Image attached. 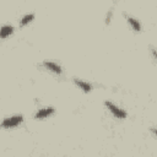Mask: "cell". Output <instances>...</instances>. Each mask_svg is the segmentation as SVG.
Wrapping results in <instances>:
<instances>
[{
    "instance_id": "7a4b0ae2",
    "label": "cell",
    "mask_w": 157,
    "mask_h": 157,
    "mask_svg": "<svg viewBox=\"0 0 157 157\" xmlns=\"http://www.w3.org/2000/svg\"><path fill=\"white\" fill-rule=\"evenodd\" d=\"M105 105H107V108L113 113V115L114 117H117V118H120V119H124V118H126V113L123 110V109H120V108H118L117 105H114L112 102H105Z\"/></svg>"
},
{
    "instance_id": "6da1fadb",
    "label": "cell",
    "mask_w": 157,
    "mask_h": 157,
    "mask_svg": "<svg viewBox=\"0 0 157 157\" xmlns=\"http://www.w3.org/2000/svg\"><path fill=\"white\" fill-rule=\"evenodd\" d=\"M23 120V117L20 114V115H13L11 118H6L4 121H2V128H12V126H16L18 125L21 121Z\"/></svg>"
},
{
    "instance_id": "8992f818",
    "label": "cell",
    "mask_w": 157,
    "mask_h": 157,
    "mask_svg": "<svg viewBox=\"0 0 157 157\" xmlns=\"http://www.w3.org/2000/svg\"><path fill=\"white\" fill-rule=\"evenodd\" d=\"M74 81H75V83L80 87V88H82L85 92H90L91 90H92V86L90 85V83H87V82H83V81H80V80H77V78H74Z\"/></svg>"
},
{
    "instance_id": "ba28073f",
    "label": "cell",
    "mask_w": 157,
    "mask_h": 157,
    "mask_svg": "<svg viewBox=\"0 0 157 157\" xmlns=\"http://www.w3.org/2000/svg\"><path fill=\"white\" fill-rule=\"evenodd\" d=\"M33 18H34V15H33V13H28V15H26V16H23V17L21 18L20 25H21V26H25V25H27L29 21H32Z\"/></svg>"
},
{
    "instance_id": "52a82bcc",
    "label": "cell",
    "mask_w": 157,
    "mask_h": 157,
    "mask_svg": "<svg viewBox=\"0 0 157 157\" xmlns=\"http://www.w3.org/2000/svg\"><path fill=\"white\" fill-rule=\"evenodd\" d=\"M13 31V27L10 26V25H6V26H2L1 28V38H6L7 36H10Z\"/></svg>"
},
{
    "instance_id": "3957f363",
    "label": "cell",
    "mask_w": 157,
    "mask_h": 157,
    "mask_svg": "<svg viewBox=\"0 0 157 157\" xmlns=\"http://www.w3.org/2000/svg\"><path fill=\"white\" fill-rule=\"evenodd\" d=\"M53 113H54V108H52V107L44 108V109L38 110V112L36 113L34 118H36V119H43V118H45V117H48V115H50V114H53Z\"/></svg>"
},
{
    "instance_id": "5b68a950",
    "label": "cell",
    "mask_w": 157,
    "mask_h": 157,
    "mask_svg": "<svg viewBox=\"0 0 157 157\" xmlns=\"http://www.w3.org/2000/svg\"><path fill=\"white\" fill-rule=\"evenodd\" d=\"M125 17H126L128 22L130 23V26L132 27V29H135V31H140L141 29V26H140V23H139V21L136 18H134L131 16H128V15H125Z\"/></svg>"
},
{
    "instance_id": "9c48e42d",
    "label": "cell",
    "mask_w": 157,
    "mask_h": 157,
    "mask_svg": "<svg viewBox=\"0 0 157 157\" xmlns=\"http://www.w3.org/2000/svg\"><path fill=\"white\" fill-rule=\"evenodd\" d=\"M152 54H153V56L157 59V50H156V49H152Z\"/></svg>"
},
{
    "instance_id": "277c9868",
    "label": "cell",
    "mask_w": 157,
    "mask_h": 157,
    "mask_svg": "<svg viewBox=\"0 0 157 157\" xmlns=\"http://www.w3.org/2000/svg\"><path fill=\"white\" fill-rule=\"evenodd\" d=\"M43 65H44L48 70H50V71H53V72H55V74H61V67L58 66L56 64L52 63V61H44Z\"/></svg>"
},
{
    "instance_id": "30bf717a",
    "label": "cell",
    "mask_w": 157,
    "mask_h": 157,
    "mask_svg": "<svg viewBox=\"0 0 157 157\" xmlns=\"http://www.w3.org/2000/svg\"><path fill=\"white\" fill-rule=\"evenodd\" d=\"M152 131H153V134L157 136V129H156V128H152Z\"/></svg>"
}]
</instances>
